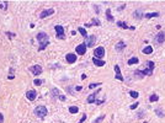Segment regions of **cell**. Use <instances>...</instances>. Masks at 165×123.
<instances>
[{
  "label": "cell",
  "mask_w": 165,
  "mask_h": 123,
  "mask_svg": "<svg viewBox=\"0 0 165 123\" xmlns=\"http://www.w3.org/2000/svg\"><path fill=\"white\" fill-rule=\"evenodd\" d=\"M147 65H148V68L144 70H135L134 75L138 78H143L145 75H152L154 71V62H147Z\"/></svg>",
  "instance_id": "obj_1"
},
{
  "label": "cell",
  "mask_w": 165,
  "mask_h": 123,
  "mask_svg": "<svg viewBox=\"0 0 165 123\" xmlns=\"http://www.w3.org/2000/svg\"><path fill=\"white\" fill-rule=\"evenodd\" d=\"M37 38L38 41H40V48H38V50L41 52V50H43L48 44H49V39H48V34L46 33V32H40L38 34H37Z\"/></svg>",
  "instance_id": "obj_2"
},
{
  "label": "cell",
  "mask_w": 165,
  "mask_h": 123,
  "mask_svg": "<svg viewBox=\"0 0 165 123\" xmlns=\"http://www.w3.org/2000/svg\"><path fill=\"white\" fill-rule=\"evenodd\" d=\"M47 113H48V111H47V108L45 106H37L35 108V114L37 116V117H40V118L46 117Z\"/></svg>",
  "instance_id": "obj_3"
},
{
  "label": "cell",
  "mask_w": 165,
  "mask_h": 123,
  "mask_svg": "<svg viewBox=\"0 0 165 123\" xmlns=\"http://www.w3.org/2000/svg\"><path fill=\"white\" fill-rule=\"evenodd\" d=\"M54 30H55V32H57V38H58V39H64V38H65V34H64V28H63V26L57 25V26L54 27Z\"/></svg>",
  "instance_id": "obj_4"
},
{
  "label": "cell",
  "mask_w": 165,
  "mask_h": 123,
  "mask_svg": "<svg viewBox=\"0 0 165 123\" xmlns=\"http://www.w3.org/2000/svg\"><path fill=\"white\" fill-rule=\"evenodd\" d=\"M42 70H43V69H42V67L38 65V64H36V65H32V67L30 68V71H31L33 75H36V76L40 75V74H42Z\"/></svg>",
  "instance_id": "obj_5"
},
{
  "label": "cell",
  "mask_w": 165,
  "mask_h": 123,
  "mask_svg": "<svg viewBox=\"0 0 165 123\" xmlns=\"http://www.w3.org/2000/svg\"><path fill=\"white\" fill-rule=\"evenodd\" d=\"M94 55H95V58H104V55H105V48H102V47H97L95 50H94Z\"/></svg>",
  "instance_id": "obj_6"
},
{
  "label": "cell",
  "mask_w": 165,
  "mask_h": 123,
  "mask_svg": "<svg viewBox=\"0 0 165 123\" xmlns=\"http://www.w3.org/2000/svg\"><path fill=\"white\" fill-rule=\"evenodd\" d=\"M75 49H76V53H78L79 55H84L85 53H86V46H85V43L79 44Z\"/></svg>",
  "instance_id": "obj_7"
},
{
  "label": "cell",
  "mask_w": 165,
  "mask_h": 123,
  "mask_svg": "<svg viewBox=\"0 0 165 123\" xmlns=\"http://www.w3.org/2000/svg\"><path fill=\"white\" fill-rule=\"evenodd\" d=\"M95 42H96V37H95V36H89V37L86 38V42H85V46H86V47H92V46H94L95 44Z\"/></svg>",
  "instance_id": "obj_8"
},
{
  "label": "cell",
  "mask_w": 165,
  "mask_h": 123,
  "mask_svg": "<svg viewBox=\"0 0 165 123\" xmlns=\"http://www.w3.org/2000/svg\"><path fill=\"white\" fill-rule=\"evenodd\" d=\"M53 14H54V9H47V10H43V11L41 12L40 17H41V19H46L47 16L53 15Z\"/></svg>",
  "instance_id": "obj_9"
},
{
  "label": "cell",
  "mask_w": 165,
  "mask_h": 123,
  "mask_svg": "<svg viewBox=\"0 0 165 123\" xmlns=\"http://www.w3.org/2000/svg\"><path fill=\"white\" fill-rule=\"evenodd\" d=\"M36 96H37V92H36L35 90H28L26 92V97L30 100V101H35L36 100Z\"/></svg>",
  "instance_id": "obj_10"
},
{
  "label": "cell",
  "mask_w": 165,
  "mask_h": 123,
  "mask_svg": "<svg viewBox=\"0 0 165 123\" xmlns=\"http://www.w3.org/2000/svg\"><path fill=\"white\" fill-rule=\"evenodd\" d=\"M115 71H116V78L117 80H120V81H123V76H122V74H121V68H120V65H115Z\"/></svg>",
  "instance_id": "obj_11"
},
{
  "label": "cell",
  "mask_w": 165,
  "mask_h": 123,
  "mask_svg": "<svg viewBox=\"0 0 165 123\" xmlns=\"http://www.w3.org/2000/svg\"><path fill=\"white\" fill-rule=\"evenodd\" d=\"M126 48V43L123 42V41H120V42H117L116 43V46H115V49L117 50V52H122Z\"/></svg>",
  "instance_id": "obj_12"
},
{
  "label": "cell",
  "mask_w": 165,
  "mask_h": 123,
  "mask_svg": "<svg viewBox=\"0 0 165 123\" xmlns=\"http://www.w3.org/2000/svg\"><path fill=\"white\" fill-rule=\"evenodd\" d=\"M65 59H67V62L68 63H75L76 62V59H78V58H76V55L75 54H73V53H68L67 55H65Z\"/></svg>",
  "instance_id": "obj_13"
},
{
  "label": "cell",
  "mask_w": 165,
  "mask_h": 123,
  "mask_svg": "<svg viewBox=\"0 0 165 123\" xmlns=\"http://www.w3.org/2000/svg\"><path fill=\"white\" fill-rule=\"evenodd\" d=\"M100 92V90H96L94 93H92V95H90L89 97H88V103H95V101H96V95H97V93Z\"/></svg>",
  "instance_id": "obj_14"
},
{
  "label": "cell",
  "mask_w": 165,
  "mask_h": 123,
  "mask_svg": "<svg viewBox=\"0 0 165 123\" xmlns=\"http://www.w3.org/2000/svg\"><path fill=\"white\" fill-rule=\"evenodd\" d=\"M156 42H158V43L165 42V32H164V31H160L159 33L156 34Z\"/></svg>",
  "instance_id": "obj_15"
},
{
  "label": "cell",
  "mask_w": 165,
  "mask_h": 123,
  "mask_svg": "<svg viewBox=\"0 0 165 123\" xmlns=\"http://www.w3.org/2000/svg\"><path fill=\"white\" fill-rule=\"evenodd\" d=\"M133 17H134L135 20H140V19L143 17V11H142L140 9H137V10L133 12Z\"/></svg>",
  "instance_id": "obj_16"
},
{
  "label": "cell",
  "mask_w": 165,
  "mask_h": 123,
  "mask_svg": "<svg viewBox=\"0 0 165 123\" xmlns=\"http://www.w3.org/2000/svg\"><path fill=\"white\" fill-rule=\"evenodd\" d=\"M101 22H100V20L97 19H92L90 24H85V27H90V26H100Z\"/></svg>",
  "instance_id": "obj_17"
},
{
  "label": "cell",
  "mask_w": 165,
  "mask_h": 123,
  "mask_svg": "<svg viewBox=\"0 0 165 123\" xmlns=\"http://www.w3.org/2000/svg\"><path fill=\"white\" fill-rule=\"evenodd\" d=\"M92 63H94L96 67H104V65H105V60L97 59V58H92Z\"/></svg>",
  "instance_id": "obj_18"
},
{
  "label": "cell",
  "mask_w": 165,
  "mask_h": 123,
  "mask_svg": "<svg viewBox=\"0 0 165 123\" xmlns=\"http://www.w3.org/2000/svg\"><path fill=\"white\" fill-rule=\"evenodd\" d=\"M139 63V59L137 57H132L130 60H128V65H133V64H138Z\"/></svg>",
  "instance_id": "obj_19"
},
{
  "label": "cell",
  "mask_w": 165,
  "mask_h": 123,
  "mask_svg": "<svg viewBox=\"0 0 165 123\" xmlns=\"http://www.w3.org/2000/svg\"><path fill=\"white\" fill-rule=\"evenodd\" d=\"M142 52L144 53V54H150V53L153 52V47H152V46H147L145 48L142 49Z\"/></svg>",
  "instance_id": "obj_20"
},
{
  "label": "cell",
  "mask_w": 165,
  "mask_h": 123,
  "mask_svg": "<svg viewBox=\"0 0 165 123\" xmlns=\"http://www.w3.org/2000/svg\"><path fill=\"white\" fill-rule=\"evenodd\" d=\"M59 90L57 89V88H53V90H52V98H57V97H59Z\"/></svg>",
  "instance_id": "obj_21"
},
{
  "label": "cell",
  "mask_w": 165,
  "mask_h": 123,
  "mask_svg": "<svg viewBox=\"0 0 165 123\" xmlns=\"http://www.w3.org/2000/svg\"><path fill=\"white\" fill-rule=\"evenodd\" d=\"M155 113H156V116H158V117H164V116H165L164 111L161 110L160 107H156V108H155Z\"/></svg>",
  "instance_id": "obj_22"
},
{
  "label": "cell",
  "mask_w": 165,
  "mask_h": 123,
  "mask_svg": "<svg viewBox=\"0 0 165 123\" xmlns=\"http://www.w3.org/2000/svg\"><path fill=\"white\" fill-rule=\"evenodd\" d=\"M106 19H107V21H113V16L111 15V9H107L106 10Z\"/></svg>",
  "instance_id": "obj_23"
},
{
  "label": "cell",
  "mask_w": 165,
  "mask_h": 123,
  "mask_svg": "<svg viewBox=\"0 0 165 123\" xmlns=\"http://www.w3.org/2000/svg\"><path fill=\"white\" fill-rule=\"evenodd\" d=\"M159 14L158 12H149V14H145V19H152V17H158Z\"/></svg>",
  "instance_id": "obj_24"
},
{
  "label": "cell",
  "mask_w": 165,
  "mask_h": 123,
  "mask_svg": "<svg viewBox=\"0 0 165 123\" xmlns=\"http://www.w3.org/2000/svg\"><path fill=\"white\" fill-rule=\"evenodd\" d=\"M78 31H79V33H80L83 37H88V34H86V30L85 28H83V27H79L78 28Z\"/></svg>",
  "instance_id": "obj_25"
},
{
  "label": "cell",
  "mask_w": 165,
  "mask_h": 123,
  "mask_svg": "<svg viewBox=\"0 0 165 123\" xmlns=\"http://www.w3.org/2000/svg\"><path fill=\"white\" fill-rule=\"evenodd\" d=\"M158 100H159V96H158L156 93H153V95H150V97H149L150 102H155V101H158Z\"/></svg>",
  "instance_id": "obj_26"
},
{
  "label": "cell",
  "mask_w": 165,
  "mask_h": 123,
  "mask_svg": "<svg viewBox=\"0 0 165 123\" xmlns=\"http://www.w3.org/2000/svg\"><path fill=\"white\" fill-rule=\"evenodd\" d=\"M117 26L125 28V30H126V28H128V30H130V27H128V26L126 25V22H123V21H118V22H117Z\"/></svg>",
  "instance_id": "obj_27"
},
{
  "label": "cell",
  "mask_w": 165,
  "mask_h": 123,
  "mask_svg": "<svg viewBox=\"0 0 165 123\" xmlns=\"http://www.w3.org/2000/svg\"><path fill=\"white\" fill-rule=\"evenodd\" d=\"M69 112H70V113H78V112H79V108H78L76 106H70V107H69Z\"/></svg>",
  "instance_id": "obj_28"
},
{
  "label": "cell",
  "mask_w": 165,
  "mask_h": 123,
  "mask_svg": "<svg viewBox=\"0 0 165 123\" xmlns=\"http://www.w3.org/2000/svg\"><path fill=\"white\" fill-rule=\"evenodd\" d=\"M130 96H131L132 98H138L139 93H138L137 91H130Z\"/></svg>",
  "instance_id": "obj_29"
},
{
  "label": "cell",
  "mask_w": 165,
  "mask_h": 123,
  "mask_svg": "<svg viewBox=\"0 0 165 123\" xmlns=\"http://www.w3.org/2000/svg\"><path fill=\"white\" fill-rule=\"evenodd\" d=\"M0 9H3V10L8 9V1H0Z\"/></svg>",
  "instance_id": "obj_30"
},
{
  "label": "cell",
  "mask_w": 165,
  "mask_h": 123,
  "mask_svg": "<svg viewBox=\"0 0 165 123\" xmlns=\"http://www.w3.org/2000/svg\"><path fill=\"white\" fill-rule=\"evenodd\" d=\"M105 119V114H102V116H99V117L94 121V122H92V123H100V122H102Z\"/></svg>",
  "instance_id": "obj_31"
},
{
  "label": "cell",
  "mask_w": 165,
  "mask_h": 123,
  "mask_svg": "<svg viewBox=\"0 0 165 123\" xmlns=\"http://www.w3.org/2000/svg\"><path fill=\"white\" fill-rule=\"evenodd\" d=\"M100 85H102V84H101V83H91V84L89 85V89L92 90V89H95L96 86H100Z\"/></svg>",
  "instance_id": "obj_32"
},
{
  "label": "cell",
  "mask_w": 165,
  "mask_h": 123,
  "mask_svg": "<svg viewBox=\"0 0 165 123\" xmlns=\"http://www.w3.org/2000/svg\"><path fill=\"white\" fill-rule=\"evenodd\" d=\"M6 36H8V37H9L10 39H12V38L15 37L16 34H15V33H11V32H6Z\"/></svg>",
  "instance_id": "obj_33"
},
{
  "label": "cell",
  "mask_w": 165,
  "mask_h": 123,
  "mask_svg": "<svg viewBox=\"0 0 165 123\" xmlns=\"http://www.w3.org/2000/svg\"><path fill=\"white\" fill-rule=\"evenodd\" d=\"M35 85H36V86L42 85V80H41V79H36V80H35Z\"/></svg>",
  "instance_id": "obj_34"
},
{
  "label": "cell",
  "mask_w": 165,
  "mask_h": 123,
  "mask_svg": "<svg viewBox=\"0 0 165 123\" xmlns=\"http://www.w3.org/2000/svg\"><path fill=\"white\" fill-rule=\"evenodd\" d=\"M138 107V102H135V103H133V105H131V110H135V108Z\"/></svg>",
  "instance_id": "obj_35"
},
{
  "label": "cell",
  "mask_w": 165,
  "mask_h": 123,
  "mask_svg": "<svg viewBox=\"0 0 165 123\" xmlns=\"http://www.w3.org/2000/svg\"><path fill=\"white\" fill-rule=\"evenodd\" d=\"M85 119H86V114H83V117H81V119H80V121H79L78 123H83V122H84Z\"/></svg>",
  "instance_id": "obj_36"
},
{
  "label": "cell",
  "mask_w": 165,
  "mask_h": 123,
  "mask_svg": "<svg viewBox=\"0 0 165 123\" xmlns=\"http://www.w3.org/2000/svg\"><path fill=\"white\" fill-rule=\"evenodd\" d=\"M95 103H96V105H102V103H104V100H96Z\"/></svg>",
  "instance_id": "obj_37"
},
{
  "label": "cell",
  "mask_w": 165,
  "mask_h": 123,
  "mask_svg": "<svg viewBox=\"0 0 165 123\" xmlns=\"http://www.w3.org/2000/svg\"><path fill=\"white\" fill-rule=\"evenodd\" d=\"M58 98H59L60 101H65V100H67V97L64 96V95H59V97H58Z\"/></svg>",
  "instance_id": "obj_38"
},
{
  "label": "cell",
  "mask_w": 165,
  "mask_h": 123,
  "mask_svg": "<svg viewBox=\"0 0 165 123\" xmlns=\"http://www.w3.org/2000/svg\"><path fill=\"white\" fill-rule=\"evenodd\" d=\"M4 122V116H3V113L0 112V123H3Z\"/></svg>",
  "instance_id": "obj_39"
},
{
  "label": "cell",
  "mask_w": 165,
  "mask_h": 123,
  "mask_svg": "<svg viewBox=\"0 0 165 123\" xmlns=\"http://www.w3.org/2000/svg\"><path fill=\"white\" fill-rule=\"evenodd\" d=\"M14 78H15V76H14L12 74H9V76H8V79H9V80H12Z\"/></svg>",
  "instance_id": "obj_40"
},
{
  "label": "cell",
  "mask_w": 165,
  "mask_h": 123,
  "mask_svg": "<svg viewBox=\"0 0 165 123\" xmlns=\"http://www.w3.org/2000/svg\"><path fill=\"white\" fill-rule=\"evenodd\" d=\"M125 6H126V5H122V6H120V8H118L117 10H118V11H121V10H123V9H125Z\"/></svg>",
  "instance_id": "obj_41"
},
{
  "label": "cell",
  "mask_w": 165,
  "mask_h": 123,
  "mask_svg": "<svg viewBox=\"0 0 165 123\" xmlns=\"http://www.w3.org/2000/svg\"><path fill=\"white\" fill-rule=\"evenodd\" d=\"M81 89H83V88H81V86H76V88H75V90H76V91H80Z\"/></svg>",
  "instance_id": "obj_42"
},
{
  "label": "cell",
  "mask_w": 165,
  "mask_h": 123,
  "mask_svg": "<svg viewBox=\"0 0 165 123\" xmlns=\"http://www.w3.org/2000/svg\"><path fill=\"white\" fill-rule=\"evenodd\" d=\"M95 11H96V12H97V14H99V12H100V9H99V6H95Z\"/></svg>",
  "instance_id": "obj_43"
},
{
  "label": "cell",
  "mask_w": 165,
  "mask_h": 123,
  "mask_svg": "<svg viewBox=\"0 0 165 123\" xmlns=\"http://www.w3.org/2000/svg\"><path fill=\"white\" fill-rule=\"evenodd\" d=\"M143 123H148V122H143Z\"/></svg>",
  "instance_id": "obj_44"
}]
</instances>
